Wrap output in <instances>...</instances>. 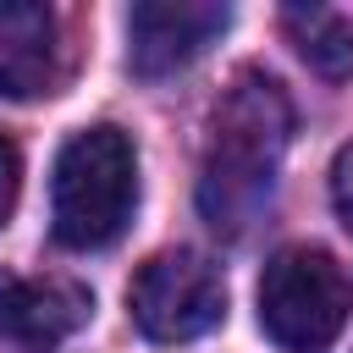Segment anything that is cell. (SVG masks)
<instances>
[{
	"label": "cell",
	"mask_w": 353,
	"mask_h": 353,
	"mask_svg": "<svg viewBox=\"0 0 353 353\" xmlns=\"http://www.w3.org/2000/svg\"><path fill=\"white\" fill-rule=\"evenodd\" d=\"M287 143H292L287 88L270 72L243 66L232 77V88L221 94V105H215L204 165H199V210L215 232L243 237L270 210Z\"/></svg>",
	"instance_id": "6da1fadb"
},
{
	"label": "cell",
	"mask_w": 353,
	"mask_h": 353,
	"mask_svg": "<svg viewBox=\"0 0 353 353\" xmlns=\"http://www.w3.org/2000/svg\"><path fill=\"white\" fill-rule=\"evenodd\" d=\"M138 210V154L121 127H83L61 143L50 176V232L61 248H110Z\"/></svg>",
	"instance_id": "7a4b0ae2"
},
{
	"label": "cell",
	"mask_w": 353,
	"mask_h": 353,
	"mask_svg": "<svg viewBox=\"0 0 353 353\" xmlns=\"http://www.w3.org/2000/svg\"><path fill=\"white\" fill-rule=\"evenodd\" d=\"M353 320V276L314 243L276 248L259 276V331L281 353H325Z\"/></svg>",
	"instance_id": "3957f363"
},
{
	"label": "cell",
	"mask_w": 353,
	"mask_h": 353,
	"mask_svg": "<svg viewBox=\"0 0 353 353\" xmlns=\"http://www.w3.org/2000/svg\"><path fill=\"white\" fill-rule=\"evenodd\" d=\"M127 314L149 342H193L226 320V276L193 248L149 254L127 287Z\"/></svg>",
	"instance_id": "277c9868"
},
{
	"label": "cell",
	"mask_w": 353,
	"mask_h": 353,
	"mask_svg": "<svg viewBox=\"0 0 353 353\" xmlns=\"http://www.w3.org/2000/svg\"><path fill=\"white\" fill-rule=\"evenodd\" d=\"M232 28V6L215 0H138L127 11V66L138 77H171L193 66Z\"/></svg>",
	"instance_id": "5b68a950"
},
{
	"label": "cell",
	"mask_w": 353,
	"mask_h": 353,
	"mask_svg": "<svg viewBox=\"0 0 353 353\" xmlns=\"http://www.w3.org/2000/svg\"><path fill=\"white\" fill-rule=\"evenodd\" d=\"M94 314V292L66 276H11L0 270V336L17 347H55L83 331Z\"/></svg>",
	"instance_id": "8992f818"
},
{
	"label": "cell",
	"mask_w": 353,
	"mask_h": 353,
	"mask_svg": "<svg viewBox=\"0 0 353 353\" xmlns=\"http://www.w3.org/2000/svg\"><path fill=\"white\" fill-rule=\"evenodd\" d=\"M66 77L61 22L39 0H0V99H44Z\"/></svg>",
	"instance_id": "52a82bcc"
},
{
	"label": "cell",
	"mask_w": 353,
	"mask_h": 353,
	"mask_svg": "<svg viewBox=\"0 0 353 353\" xmlns=\"http://www.w3.org/2000/svg\"><path fill=\"white\" fill-rule=\"evenodd\" d=\"M281 28L292 39V50L309 61V72L331 77V83H347L353 77V22L331 6H314V0H298V6H281Z\"/></svg>",
	"instance_id": "ba28073f"
},
{
	"label": "cell",
	"mask_w": 353,
	"mask_h": 353,
	"mask_svg": "<svg viewBox=\"0 0 353 353\" xmlns=\"http://www.w3.org/2000/svg\"><path fill=\"white\" fill-rule=\"evenodd\" d=\"M17 193H22V154H17V143L0 132V226L11 221V210H17Z\"/></svg>",
	"instance_id": "9c48e42d"
},
{
	"label": "cell",
	"mask_w": 353,
	"mask_h": 353,
	"mask_svg": "<svg viewBox=\"0 0 353 353\" xmlns=\"http://www.w3.org/2000/svg\"><path fill=\"white\" fill-rule=\"evenodd\" d=\"M331 204H336V215L347 221V232H353V138L336 149V160H331Z\"/></svg>",
	"instance_id": "30bf717a"
}]
</instances>
